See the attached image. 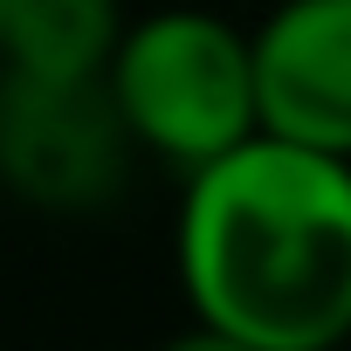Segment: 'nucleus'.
Returning a JSON list of instances; mask_svg holds the SVG:
<instances>
[{
	"label": "nucleus",
	"instance_id": "7ed1b4c3",
	"mask_svg": "<svg viewBox=\"0 0 351 351\" xmlns=\"http://www.w3.org/2000/svg\"><path fill=\"white\" fill-rule=\"evenodd\" d=\"M138 138L110 76L0 69V186L35 214H104L131 180Z\"/></svg>",
	"mask_w": 351,
	"mask_h": 351
},
{
	"label": "nucleus",
	"instance_id": "f257e3e1",
	"mask_svg": "<svg viewBox=\"0 0 351 351\" xmlns=\"http://www.w3.org/2000/svg\"><path fill=\"white\" fill-rule=\"evenodd\" d=\"M180 289L193 324L255 351H337L351 337V158L255 131L186 172Z\"/></svg>",
	"mask_w": 351,
	"mask_h": 351
},
{
	"label": "nucleus",
	"instance_id": "f03ea898",
	"mask_svg": "<svg viewBox=\"0 0 351 351\" xmlns=\"http://www.w3.org/2000/svg\"><path fill=\"white\" fill-rule=\"evenodd\" d=\"M110 97L138 152L200 172L262 131L255 104V35L207 8L138 14L110 56Z\"/></svg>",
	"mask_w": 351,
	"mask_h": 351
},
{
	"label": "nucleus",
	"instance_id": "39448f33",
	"mask_svg": "<svg viewBox=\"0 0 351 351\" xmlns=\"http://www.w3.org/2000/svg\"><path fill=\"white\" fill-rule=\"evenodd\" d=\"M131 14L124 0H14L0 28V69L28 76H110Z\"/></svg>",
	"mask_w": 351,
	"mask_h": 351
},
{
	"label": "nucleus",
	"instance_id": "423d86ee",
	"mask_svg": "<svg viewBox=\"0 0 351 351\" xmlns=\"http://www.w3.org/2000/svg\"><path fill=\"white\" fill-rule=\"evenodd\" d=\"M158 351H255V344H241V337H228V330H214V324H193V330L172 337V344H158Z\"/></svg>",
	"mask_w": 351,
	"mask_h": 351
},
{
	"label": "nucleus",
	"instance_id": "20e7f679",
	"mask_svg": "<svg viewBox=\"0 0 351 351\" xmlns=\"http://www.w3.org/2000/svg\"><path fill=\"white\" fill-rule=\"evenodd\" d=\"M262 131L351 158V0H282L255 28Z\"/></svg>",
	"mask_w": 351,
	"mask_h": 351
},
{
	"label": "nucleus",
	"instance_id": "0eeeda50",
	"mask_svg": "<svg viewBox=\"0 0 351 351\" xmlns=\"http://www.w3.org/2000/svg\"><path fill=\"white\" fill-rule=\"evenodd\" d=\"M8 14H14V0H0V28H8Z\"/></svg>",
	"mask_w": 351,
	"mask_h": 351
}]
</instances>
